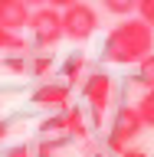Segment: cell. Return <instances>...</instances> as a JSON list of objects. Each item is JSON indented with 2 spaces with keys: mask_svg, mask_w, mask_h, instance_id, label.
Returning <instances> with one entry per match:
<instances>
[{
  "mask_svg": "<svg viewBox=\"0 0 154 157\" xmlns=\"http://www.w3.org/2000/svg\"><path fill=\"white\" fill-rule=\"evenodd\" d=\"M0 26L7 33H17V29L30 26V7L23 0H0Z\"/></svg>",
  "mask_w": 154,
  "mask_h": 157,
  "instance_id": "8992f818",
  "label": "cell"
},
{
  "mask_svg": "<svg viewBox=\"0 0 154 157\" xmlns=\"http://www.w3.org/2000/svg\"><path fill=\"white\" fill-rule=\"evenodd\" d=\"M135 108H138V115H141V121H144V128H154V88L141 95V101Z\"/></svg>",
  "mask_w": 154,
  "mask_h": 157,
  "instance_id": "30bf717a",
  "label": "cell"
},
{
  "mask_svg": "<svg viewBox=\"0 0 154 157\" xmlns=\"http://www.w3.org/2000/svg\"><path fill=\"white\" fill-rule=\"evenodd\" d=\"M49 7H56V10H66V7H72V3H79V0H46Z\"/></svg>",
  "mask_w": 154,
  "mask_h": 157,
  "instance_id": "2e32d148",
  "label": "cell"
},
{
  "mask_svg": "<svg viewBox=\"0 0 154 157\" xmlns=\"http://www.w3.org/2000/svg\"><path fill=\"white\" fill-rule=\"evenodd\" d=\"M135 13L154 29V0H138V10H135Z\"/></svg>",
  "mask_w": 154,
  "mask_h": 157,
  "instance_id": "8fae6325",
  "label": "cell"
},
{
  "mask_svg": "<svg viewBox=\"0 0 154 157\" xmlns=\"http://www.w3.org/2000/svg\"><path fill=\"white\" fill-rule=\"evenodd\" d=\"M151 52H154V29L141 17H125L118 26L108 29L105 43H102V59L115 66H138Z\"/></svg>",
  "mask_w": 154,
  "mask_h": 157,
  "instance_id": "6da1fadb",
  "label": "cell"
},
{
  "mask_svg": "<svg viewBox=\"0 0 154 157\" xmlns=\"http://www.w3.org/2000/svg\"><path fill=\"white\" fill-rule=\"evenodd\" d=\"M49 66H53V62H49V59H46V56H39V59H36V62H30V66H26V69H30V72H33V75H43V72H46V69H49Z\"/></svg>",
  "mask_w": 154,
  "mask_h": 157,
  "instance_id": "5bb4252c",
  "label": "cell"
},
{
  "mask_svg": "<svg viewBox=\"0 0 154 157\" xmlns=\"http://www.w3.org/2000/svg\"><path fill=\"white\" fill-rule=\"evenodd\" d=\"M23 3H26V7H43L46 0H23Z\"/></svg>",
  "mask_w": 154,
  "mask_h": 157,
  "instance_id": "e0dca14e",
  "label": "cell"
},
{
  "mask_svg": "<svg viewBox=\"0 0 154 157\" xmlns=\"http://www.w3.org/2000/svg\"><path fill=\"white\" fill-rule=\"evenodd\" d=\"M3 134H7V124H0V137H3Z\"/></svg>",
  "mask_w": 154,
  "mask_h": 157,
  "instance_id": "ac0fdd59",
  "label": "cell"
},
{
  "mask_svg": "<svg viewBox=\"0 0 154 157\" xmlns=\"http://www.w3.org/2000/svg\"><path fill=\"white\" fill-rule=\"evenodd\" d=\"M92 157H105V154H92Z\"/></svg>",
  "mask_w": 154,
  "mask_h": 157,
  "instance_id": "d6986e66",
  "label": "cell"
},
{
  "mask_svg": "<svg viewBox=\"0 0 154 157\" xmlns=\"http://www.w3.org/2000/svg\"><path fill=\"white\" fill-rule=\"evenodd\" d=\"M144 131V121H141V115H138V108H131V105H121L115 111V118H112V131H108V147L112 151H121L125 154L128 147L125 144H131L138 134Z\"/></svg>",
  "mask_w": 154,
  "mask_h": 157,
  "instance_id": "277c9868",
  "label": "cell"
},
{
  "mask_svg": "<svg viewBox=\"0 0 154 157\" xmlns=\"http://www.w3.org/2000/svg\"><path fill=\"white\" fill-rule=\"evenodd\" d=\"M0 49H23V43L17 39V33H7L0 26Z\"/></svg>",
  "mask_w": 154,
  "mask_h": 157,
  "instance_id": "7c38bea8",
  "label": "cell"
},
{
  "mask_svg": "<svg viewBox=\"0 0 154 157\" xmlns=\"http://www.w3.org/2000/svg\"><path fill=\"white\" fill-rule=\"evenodd\" d=\"M30 33H33V43H36L39 49H49V46H56L59 39L66 36L62 33V10L56 7H39L30 13Z\"/></svg>",
  "mask_w": 154,
  "mask_h": 157,
  "instance_id": "7a4b0ae2",
  "label": "cell"
},
{
  "mask_svg": "<svg viewBox=\"0 0 154 157\" xmlns=\"http://www.w3.org/2000/svg\"><path fill=\"white\" fill-rule=\"evenodd\" d=\"M108 13H115V17H131L138 10V0H98Z\"/></svg>",
  "mask_w": 154,
  "mask_h": 157,
  "instance_id": "9c48e42d",
  "label": "cell"
},
{
  "mask_svg": "<svg viewBox=\"0 0 154 157\" xmlns=\"http://www.w3.org/2000/svg\"><path fill=\"white\" fill-rule=\"evenodd\" d=\"M36 105H49V108H62L69 101V82H53V85H39L33 92Z\"/></svg>",
  "mask_w": 154,
  "mask_h": 157,
  "instance_id": "52a82bcc",
  "label": "cell"
},
{
  "mask_svg": "<svg viewBox=\"0 0 154 157\" xmlns=\"http://www.w3.org/2000/svg\"><path fill=\"white\" fill-rule=\"evenodd\" d=\"M95 29H98V10L89 7L85 0H79V3L62 10V33H66V39L85 43Z\"/></svg>",
  "mask_w": 154,
  "mask_h": 157,
  "instance_id": "3957f363",
  "label": "cell"
},
{
  "mask_svg": "<svg viewBox=\"0 0 154 157\" xmlns=\"http://www.w3.org/2000/svg\"><path fill=\"white\" fill-rule=\"evenodd\" d=\"M30 154H33V151H30V144H20V147H13L7 157H30Z\"/></svg>",
  "mask_w": 154,
  "mask_h": 157,
  "instance_id": "9a60e30c",
  "label": "cell"
},
{
  "mask_svg": "<svg viewBox=\"0 0 154 157\" xmlns=\"http://www.w3.org/2000/svg\"><path fill=\"white\" fill-rule=\"evenodd\" d=\"M79 66H82V56H69L66 69H62V72H66V78H69V82H72V78L79 75Z\"/></svg>",
  "mask_w": 154,
  "mask_h": 157,
  "instance_id": "4fadbf2b",
  "label": "cell"
},
{
  "mask_svg": "<svg viewBox=\"0 0 154 157\" xmlns=\"http://www.w3.org/2000/svg\"><path fill=\"white\" fill-rule=\"evenodd\" d=\"M135 78H138V85H144V92H151V88H154V52H151V56H144L141 62H138Z\"/></svg>",
  "mask_w": 154,
  "mask_h": 157,
  "instance_id": "ba28073f",
  "label": "cell"
},
{
  "mask_svg": "<svg viewBox=\"0 0 154 157\" xmlns=\"http://www.w3.org/2000/svg\"><path fill=\"white\" fill-rule=\"evenodd\" d=\"M112 92H115V82H112L105 72H92V75L82 82V95H85V101H89V108H92L95 118H102V111L108 108Z\"/></svg>",
  "mask_w": 154,
  "mask_h": 157,
  "instance_id": "5b68a950",
  "label": "cell"
}]
</instances>
